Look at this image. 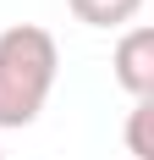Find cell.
Returning a JSON list of instances; mask_svg holds the SVG:
<instances>
[{
	"instance_id": "1",
	"label": "cell",
	"mask_w": 154,
	"mask_h": 160,
	"mask_svg": "<svg viewBox=\"0 0 154 160\" xmlns=\"http://www.w3.org/2000/svg\"><path fill=\"white\" fill-rule=\"evenodd\" d=\"M61 72V50L44 28L11 22L0 33V127H28L39 122L50 88Z\"/></svg>"
},
{
	"instance_id": "2",
	"label": "cell",
	"mask_w": 154,
	"mask_h": 160,
	"mask_svg": "<svg viewBox=\"0 0 154 160\" xmlns=\"http://www.w3.org/2000/svg\"><path fill=\"white\" fill-rule=\"evenodd\" d=\"M116 83H121L132 99H154V28H127L116 39Z\"/></svg>"
},
{
	"instance_id": "3",
	"label": "cell",
	"mask_w": 154,
	"mask_h": 160,
	"mask_svg": "<svg viewBox=\"0 0 154 160\" xmlns=\"http://www.w3.org/2000/svg\"><path fill=\"white\" fill-rule=\"evenodd\" d=\"M66 6H72V17L88 22V28H127V22L143 11V0H66Z\"/></svg>"
},
{
	"instance_id": "4",
	"label": "cell",
	"mask_w": 154,
	"mask_h": 160,
	"mask_svg": "<svg viewBox=\"0 0 154 160\" xmlns=\"http://www.w3.org/2000/svg\"><path fill=\"white\" fill-rule=\"evenodd\" d=\"M127 149H132V160H154V99H132V116H127Z\"/></svg>"
}]
</instances>
